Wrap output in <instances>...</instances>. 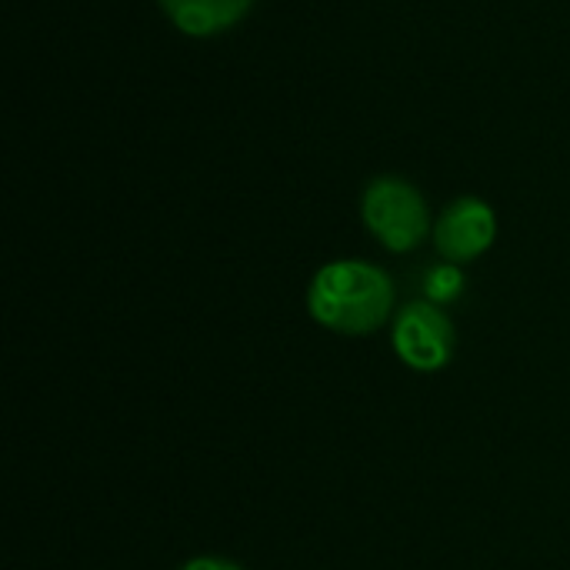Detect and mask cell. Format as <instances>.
Returning a JSON list of instances; mask_svg holds the SVG:
<instances>
[{
	"mask_svg": "<svg viewBox=\"0 0 570 570\" xmlns=\"http://www.w3.org/2000/svg\"><path fill=\"white\" fill-rule=\"evenodd\" d=\"M424 291H428V301L431 304H448L454 297H461L464 291V274L458 271V264H441L428 274L424 281Z\"/></svg>",
	"mask_w": 570,
	"mask_h": 570,
	"instance_id": "6",
	"label": "cell"
},
{
	"mask_svg": "<svg viewBox=\"0 0 570 570\" xmlns=\"http://www.w3.org/2000/svg\"><path fill=\"white\" fill-rule=\"evenodd\" d=\"M394 307L391 277L364 261H334L317 271L307 291L311 317L334 334H371L377 331Z\"/></svg>",
	"mask_w": 570,
	"mask_h": 570,
	"instance_id": "1",
	"label": "cell"
},
{
	"mask_svg": "<svg viewBox=\"0 0 570 570\" xmlns=\"http://www.w3.org/2000/svg\"><path fill=\"white\" fill-rule=\"evenodd\" d=\"M180 570H240L237 564L224 561V558H197V561H187Z\"/></svg>",
	"mask_w": 570,
	"mask_h": 570,
	"instance_id": "7",
	"label": "cell"
},
{
	"mask_svg": "<svg viewBox=\"0 0 570 570\" xmlns=\"http://www.w3.org/2000/svg\"><path fill=\"white\" fill-rule=\"evenodd\" d=\"M394 354L411 367V371H441L451 354H454V324L441 311V304L414 301L407 304L391 331Z\"/></svg>",
	"mask_w": 570,
	"mask_h": 570,
	"instance_id": "3",
	"label": "cell"
},
{
	"mask_svg": "<svg viewBox=\"0 0 570 570\" xmlns=\"http://www.w3.org/2000/svg\"><path fill=\"white\" fill-rule=\"evenodd\" d=\"M364 224L387 250L404 254L428 237V204L411 184L384 177L364 194Z\"/></svg>",
	"mask_w": 570,
	"mask_h": 570,
	"instance_id": "2",
	"label": "cell"
},
{
	"mask_svg": "<svg viewBox=\"0 0 570 570\" xmlns=\"http://www.w3.org/2000/svg\"><path fill=\"white\" fill-rule=\"evenodd\" d=\"M170 20L187 33H214L244 17L250 0H164Z\"/></svg>",
	"mask_w": 570,
	"mask_h": 570,
	"instance_id": "5",
	"label": "cell"
},
{
	"mask_svg": "<svg viewBox=\"0 0 570 570\" xmlns=\"http://www.w3.org/2000/svg\"><path fill=\"white\" fill-rule=\"evenodd\" d=\"M498 234V220L484 200L464 197L444 210V217L434 227V244L448 264H464L481 257Z\"/></svg>",
	"mask_w": 570,
	"mask_h": 570,
	"instance_id": "4",
	"label": "cell"
}]
</instances>
